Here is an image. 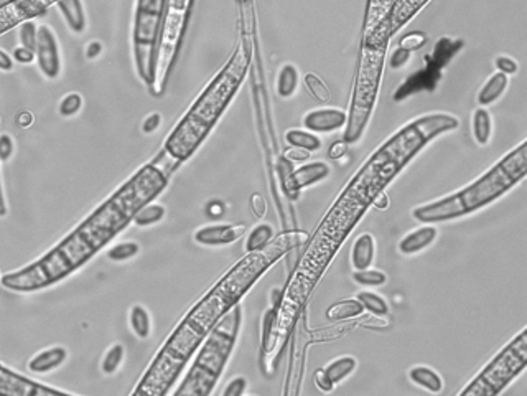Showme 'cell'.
Masks as SVG:
<instances>
[{
    "label": "cell",
    "mask_w": 527,
    "mask_h": 396,
    "mask_svg": "<svg viewBox=\"0 0 527 396\" xmlns=\"http://www.w3.org/2000/svg\"><path fill=\"white\" fill-rule=\"evenodd\" d=\"M37 35H38V27L33 20H25L20 23L18 30V38H20V47H25L35 52L37 48Z\"/></svg>",
    "instance_id": "35"
},
{
    "label": "cell",
    "mask_w": 527,
    "mask_h": 396,
    "mask_svg": "<svg viewBox=\"0 0 527 396\" xmlns=\"http://www.w3.org/2000/svg\"><path fill=\"white\" fill-rule=\"evenodd\" d=\"M160 124H162V114H158V112L148 114V116L143 119V122H142V132L143 134H153L158 127H160Z\"/></svg>",
    "instance_id": "45"
},
{
    "label": "cell",
    "mask_w": 527,
    "mask_h": 396,
    "mask_svg": "<svg viewBox=\"0 0 527 396\" xmlns=\"http://www.w3.org/2000/svg\"><path fill=\"white\" fill-rule=\"evenodd\" d=\"M348 114L341 109L336 107H323V109H313L303 116L302 122L303 127L310 132H335L340 131L346 126Z\"/></svg>",
    "instance_id": "12"
},
{
    "label": "cell",
    "mask_w": 527,
    "mask_h": 396,
    "mask_svg": "<svg viewBox=\"0 0 527 396\" xmlns=\"http://www.w3.org/2000/svg\"><path fill=\"white\" fill-rule=\"evenodd\" d=\"M285 142L290 147H300L308 152H316L321 148V139L307 129H288L285 132Z\"/></svg>",
    "instance_id": "26"
},
{
    "label": "cell",
    "mask_w": 527,
    "mask_h": 396,
    "mask_svg": "<svg viewBox=\"0 0 527 396\" xmlns=\"http://www.w3.org/2000/svg\"><path fill=\"white\" fill-rule=\"evenodd\" d=\"M356 299L361 302L362 309L371 312L372 315H387V312H389V305H387V302L382 299L381 296L374 294V292H369V291L360 292V294L356 296Z\"/></svg>",
    "instance_id": "31"
},
{
    "label": "cell",
    "mask_w": 527,
    "mask_h": 396,
    "mask_svg": "<svg viewBox=\"0 0 527 396\" xmlns=\"http://www.w3.org/2000/svg\"><path fill=\"white\" fill-rule=\"evenodd\" d=\"M303 83H305L308 93H310L318 103H330L331 89L328 88V84L323 81L316 73H307L305 76H303Z\"/></svg>",
    "instance_id": "30"
},
{
    "label": "cell",
    "mask_w": 527,
    "mask_h": 396,
    "mask_svg": "<svg viewBox=\"0 0 527 396\" xmlns=\"http://www.w3.org/2000/svg\"><path fill=\"white\" fill-rule=\"evenodd\" d=\"M357 361L355 356L351 355H343L338 356V359L331 360L325 368H323V373L326 375V378L331 381V383H340V381L346 380L353 371L356 370Z\"/></svg>",
    "instance_id": "23"
},
{
    "label": "cell",
    "mask_w": 527,
    "mask_h": 396,
    "mask_svg": "<svg viewBox=\"0 0 527 396\" xmlns=\"http://www.w3.org/2000/svg\"><path fill=\"white\" fill-rule=\"evenodd\" d=\"M307 240L303 231H283L266 248L247 252L236 262L180 320L175 330L168 335L165 344L157 351L155 359L148 365L146 373L134 390V395L163 396L182 375L191 356H195L203 340L215 329V325L239 304L259 277L271 269L283 255Z\"/></svg>",
    "instance_id": "2"
},
{
    "label": "cell",
    "mask_w": 527,
    "mask_h": 396,
    "mask_svg": "<svg viewBox=\"0 0 527 396\" xmlns=\"http://www.w3.org/2000/svg\"><path fill=\"white\" fill-rule=\"evenodd\" d=\"M371 206L376 208V210H386V208H389V197H387L386 190L381 192L379 195L371 202Z\"/></svg>",
    "instance_id": "49"
},
{
    "label": "cell",
    "mask_w": 527,
    "mask_h": 396,
    "mask_svg": "<svg viewBox=\"0 0 527 396\" xmlns=\"http://www.w3.org/2000/svg\"><path fill=\"white\" fill-rule=\"evenodd\" d=\"M396 0H369L366 10L365 20V33L369 35L382 25L391 23V12L394 7Z\"/></svg>",
    "instance_id": "17"
},
{
    "label": "cell",
    "mask_w": 527,
    "mask_h": 396,
    "mask_svg": "<svg viewBox=\"0 0 527 396\" xmlns=\"http://www.w3.org/2000/svg\"><path fill=\"white\" fill-rule=\"evenodd\" d=\"M495 64H496V68H498V71L508 74V76L519 71V63L511 57H506V54H501V57L496 58Z\"/></svg>",
    "instance_id": "39"
},
{
    "label": "cell",
    "mask_w": 527,
    "mask_h": 396,
    "mask_svg": "<svg viewBox=\"0 0 527 396\" xmlns=\"http://www.w3.org/2000/svg\"><path fill=\"white\" fill-rule=\"evenodd\" d=\"M13 139L8 134H0V162H7L13 156Z\"/></svg>",
    "instance_id": "41"
},
{
    "label": "cell",
    "mask_w": 527,
    "mask_h": 396,
    "mask_svg": "<svg viewBox=\"0 0 527 396\" xmlns=\"http://www.w3.org/2000/svg\"><path fill=\"white\" fill-rule=\"evenodd\" d=\"M138 251H141V246H138L137 243L124 241L119 243L116 246H112L111 250L107 251V257L114 262H124L132 260L134 256H137Z\"/></svg>",
    "instance_id": "33"
},
{
    "label": "cell",
    "mask_w": 527,
    "mask_h": 396,
    "mask_svg": "<svg viewBox=\"0 0 527 396\" xmlns=\"http://www.w3.org/2000/svg\"><path fill=\"white\" fill-rule=\"evenodd\" d=\"M362 312H365V309H362L361 302L357 299H343L328 307L325 317L330 322H341L353 319V317H360Z\"/></svg>",
    "instance_id": "24"
},
{
    "label": "cell",
    "mask_w": 527,
    "mask_h": 396,
    "mask_svg": "<svg viewBox=\"0 0 527 396\" xmlns=\"http://www.w3.org/2000/svg\"><path fill=\"white\" fill-rule=\"evenodd\" d=\"M172 163L180 162L163 151L155 161L138 168L57 246L37 261L0 277L4 289L27 294L47 289L71 276L126 230L143 205L165 190Z\"/></svg>",
    "instance_id": "1"
},
{
    "label": "cell",
    "mask_w": 527,
    "mask_h": 396,
    "mask_svg": "<svg viewBox=\"0 0 527 396\" xmlns=\"http://www.w3.org/2000/svg\"><path fill=\"white\" fill-rule=\"evenodd\" d=\"M430 0H396L394 7L391 12V32H396L404 27V25L419 13L420 8H424Z\"/></svg>",
    "instance_id": "18"
},
{
    "label": "cell",
    "mask_w": 527,
    "mask_h": 396,
    "mask_svg": "<svg viewBox=\"0 0 527 396\" xmlns=\"http://www.w3.org/2000/svg\"><path fill=\"white\" fill-rule=\"evenodd\" d=\"M283 157L287 158V161H290L292 163L293 162H307L308 158L312 157V152L305 151V148H300V147H288L285 152H283Z\"/></svg>",
    "instance_id": "43"
},
{
    "label": "cell",
    "mask_w": 527,
    "mask_h": 396,
    "mask_svg": "<svg viewBox=\"0 0 527 396\" xmlns=\"http://www.w3.org/2000/svg\"><path fill=\"white\" fill-rule=\"evenodd\" d=\"M68 359V351L64 346H52L40 351L28 361V370L32 373H48V371L57 370L58 366H61Z\"/></svg>",
    "instance_id": "15"
},
{
    "label": "cell",
    "mask_w": 527,
    "mask_h": 396,
    "mask_svg": "<svg viewBox=\"0 0 527 396\" xmlns=\"http://www.w3.org/2000/svg\"><path fill=\"white\" fill-rule=\"evenodd\" d=\"M313 381H315L316 388H320L323 393H330V391L335 388V383H331V381L326 378V375L323 373V368L316 370V373L313 375Z\"/></svg>",
    "instance_id": "46"
},
{
    "label": "cell",
    "mask_w": 527,
    "mask_h": 396,
    "mask_svg": "<svg viewBox=\"0 0 527 396\" xmlns=\"http://www.w3.org/2000/svg\"><path fill=\"white\" fill-rule=\"evenodd\" d=\"M13 69V58L7 52L0 48V71H12Z\"/></svg>",
    "instance_id": "50"
},
{
    "label": "cell",
    "mask_w": 527,
    "mask_h": 396,
    "mask_svg": "<svg viewBox=\"0 0 527 396\" xmlns=\"http://www.w3.org/2000/svg\"><path fill=\"white\" fill-rule=\"evenodd\" d=\"M247 230L246 223H232V225H211L200 228L195 233V241L203 246H225L239 240Z\"/></svg>",
    "instance_id": "13"
},
{
    "label": "cell",
    "mask_w": 527,
    "mask_h": 396,
    "mask_svg": "<svg viewBox=\"0 0 527 396\" xmlns=\"http://www.w3.org/2000/svg\"><path fill=\"white\" fill-rule=\"evenodd\" d=\"M273 236H276V231H273L272 225H268V223H261V225L252 228L249 236L246 238V252L262 250V248H266L273 240Z\"/></svg>",
    "instance_id": "27"
},
{
    "label": "cell",
    "mask_w": 527,
    "mask_h": 396,
    "mask_svg": "<svg viewBox=\"0 0 527 396\" xmlns=\"http://www.w3.org/2000/svg\"><path fill=\"white\" fill-rule=\"evenodd\" d=\"M251 58V45L247 40H242L221 71L203 89L185 116L168 134L163 144V151L168 156L182 163L196 152L244 83Z\"/></svg>",
    "instance_id": "4"
},
{
    "label": "cell",
    "mask_w": 527,
    "mask_h": 396,
    "mask_svg": "<svg viewBox=\"0 0 527 396\" xmlns=\"http://www.w3.org/2000/svg\"><path fill=\"white\" fill-rule=\"evenodd\" d=\"M20 117H23V121H22V119H20V121H17L18 126L27 127V126H30V124H32V114L22 112V114H20Z\"/></svg>",
    "instance_id": "52"
},
{
    "label": "cell",
    "mask_w": 527,
    "mask_h": 396,
    "mask_svg": "<svg viewBox=\"0 0 527 396\" xmlns=\"http://www.w3.org/2000/svg\"><path fill=\"white\" fill-rule=\"evenodd\" d=\"M247 380L244 376H235L230 383L226 385V388L223 390V396H241L246 393Z\"/></svg>",
    "instance_id": "38"
},
{
    "label": "cell",
    "mask_w": 527,
    "mask_h": 396,
    "mask_svg": "<svg viewBox=\"0 0 527 396\" xmlns=\"http://www.w3.org/2000/svg\"><path fill=\"white\" fill-rule=\"evenodd\" d=\"M124 354H126L124 345L114 344L111 349L106 351V355H104V359H102V363H101L102 373L104 375L116 373V371L119 370V366H121V363L124 361Z\"/></svg>",
    "instance_id": "32"
},
{
    "label": "cell",
    "mask_w": 527,
    "mask_h": 396,
    "mask_svg": "<svg viewBox=\"0 0 527 396\" xmlns=\"http://www.w3.org/2000/svg\"><path fill=\"white\" fill-rule=\"evenodd\" d=\"M387 47H389V42H361L360 63H357L350 112H346L348 119L345 126V136H343L348 144H355L360 141L366 131L367 122H369L372 109L376 106L377 94H379Z\"/></svg>",
    "instance_id": "7"
},
{
    "label": "cell",
    "mask_w": 527,
    "mask_h": 396,
    "mask_svg": "<svg viewBox=\"0 0 527 396\" xmlns=\"http://www.w3.org/2000/svg\"><path fill=\"white\" fill-rule=\"evenodd\" d=\"M101 53H102V43L101 42H97V40H93V42L88 43V47H86V58L88 59L97 58Z\"/></svg>",
    "instance_id": "48"
},
{
    "label": "cell",
    "mask_w": 527,
    "mask_h": 396,
    "mask_svg": "<svg viewBox=\"0 0 527 396\" xmlns=\"http://www.w3.org/2000/svg\"><path fill=\"white\" fill-rule=\"evenodd\" d=\"M298 81H300V74H298V69L295 64L287 63L283 64L280 68V71L277 74V94L280 98H292L293 94L297 93L298 88Z\"/></svg>",
    "instance_id": "25"
},
{
    "label": "cell",
    "mask_w": 527,
    "mask_h": 396,
    "mask_svg": "<svg viewBox=\"0 0 527 396\" xmlns=\"http://www.w3.org/2000/svg\"><path fill=\"white\" fill-rule=\"evenodd\" d=\"M376 256V241L371 233H362L356 238L351 251V264L355 271L367 269L374 262Z\"/></svg>",
    "instance_id": "16"
},
{
    "label": "cell",
    "mask_w": 527,
    "mask_h": 396,
    "mask_svg": "<svg viewBox=\"0 0 527 396\" xmlns=\"http://www.w3.org/2000/svg\"><path fill=\"white\" fill-rule=\"evenodd\" d=\"M249 205L256 218H262L264 215H266L267 203H266V198H264L261 193H252L249 198Z\"/></svg>",
    "instance_id": "42"
},
{
    "label": "cell",
    "mask_w": 527,
    "mask_h": 396,
    "mask_svg": "<svg viewBox=\"0 0 527 396\" xmlns=\"http://www.w3.org/2000/svg\"><path fill=\"white\" fill-rule=\"evenodd\" d=\"M409 378L412 383L427 390L429 393L437 395L442 393V390H444V380H442V376L437 373L435 370H432L430 366H414V368L409 370Z\"/></svg>",
    "instance_id": "21"
},
{
    "label": "cell",
    "mask_w": 527,
    "mask_h": 396,
    "mask_svg": "<svg viewBox=\"0 0 527 396\" xmlns=\"http://www.w3.org/2000/svg\"><path fill=\"white\" fill-rule=\"evenodd\" d=\"M57 5L64 22L74 33H83L86 30V15L81 0H58Z\"/></svg>",
    "instance_id": "20"
},
{
    "label": "cell",
    "mask_w": 527,
    "mask_h": 396,
    "mask_svg": "<svg viewBox=\"0 0 527 396\" xmlns=\"http://www.w3.org/2000/svg\"><path fill=\"white\" fill-rule=\"evenodd\" d=\"M163 216H165V206L150 202V203H147V205H143L141 210L134 215L132 223L141 228L152 226V225H155V223L162 221Z\"/></svg>",
    "instance_id": "28"
},
{
    "label": "cell",
    "mask_w": 527,
    "mask_h": 396,
    "mask_svg": "<svg viewBox=\"0 0 527 396\" xmlns=\"http://www.w3.org/2000/svg\"><path fill=\"white\" fill-rule=\"evenodd\" d=\"M527 173V141L506 153L473 183L440 200L414 208L412 216L424 225L451 221L488 206L524 180Z\"/></svg>",
    "instance_id": "5"
},
{
    "label": "cell",
    "mask_w": 527,
    "mask_h": 396,
    "mask_svg": "<svg viewBox=\"0 0 527 396\" xmlns=\"http://www.w3.org/2000/svg\"><path fill=\"white\" fill-rule=\"evenodd\" d=\"M425 43H427V35L422 33V32H417V30H415V32H410V33L404 35V37L399 40V45H397V47H401V48L407 50V52L414 53V52H417V50H420L422 47H424Z\"/></svg>",
    "instance_id": "37"
},
{
    "label": "cell",
    "mask_w": 527,
    "mask_h": 396,
    "mask_svg": "<svg viewBox=\"0 0 527 396\" xmlns=\"http://www.w3.org/2000/svg\"><path fill=\"white\" fill-rule=\"evenodd\" d=\"M471 132H473V139L478 146H488L491 136H493V117H491L488 109L478 107L473 112V119H471Z\"/></svg>",
    "instance_id": "22"
},
{
    "label": "cell",
    "mask_w": 527,
    "mask_h": 396,
    "mask_svg": "<svg viewBox=\"0 0 527 396\" xmlns=\"http://www.w3.org/2000/svg\"><path fill=\"white\" fill-rule=\"evenodd\" d=\"M458 126V119L446 112H434L414 119L367 158L348 183L345 192L369 208L371 202L386 190V187L427 144L442 134L455 131Z\"/></svg>",
    "instance_id": "3"
},
{
    "label": "cell",
    "mask_w": 527,
    "mask_h": 396,
    "mask_svg": "<svg viewBox=\"0 0 527 396\" xmlns=\"http://www.w3.org/2000/svg\"><path fill=\"white\" fill-rule=\"evenodd\" d=\"M83 107V96L79 93H69L61 99L58 111L63 117H73L81 111Z\"/></svg>",
    "instance_id": "36"
},
{
    "label": "cell",
    "mask_w": 527,
    "mask_h": 396,
    "mask_svg": "<svg viewBox=\"0 0 527 396\" xmlns=\"http://www.w3.org/2000/svg\"><path fill=\"white\" fill-rule=\"evenodd\" d=\"M5 215H7V202H5L2 178H0V216H5Z\"/></svg>",
    "instance_id": "51"
},
{
    "label": "cell",
    "mask_w": 527,
    "mask_h": 396,
    "mask_svg": "<svg viewBox=\"0 0 527 396\" xmlns=\"http://www.w3.org/2000/svg\"><path fill=\"white\" fill-rule=\"evenodd\" d=\"M129 322H131L132 332L138 337V339H148L152 330L150 314H148L142 305L137 304L132 307L131 315H129Z\"/></svg>",
    "instance_id": "29"
},
{
    "label": "cell",
    "mask_w": 527,
    "mask_h": 396,
    "mask_svg": "<svg viewBox=\"0 0 527 396\" xmlns=\"http://www.w3.org/2000/svg\"><path fill=\"white\" fill-rule=\"evenodd\" d=\"M35 58H37L38 68L48 79H57L61 73V58H59V48L57 42V35L48 25H40L37 35V48H35Z\"/></svg>",
    "instance_id": "11"
},
{
    "label": "cell",
    "mask_w": 527,
    "mask_h": 396,
    "mask_svg": "<svg viewBox=\"0 0 527 396\" xmlns=\"http://www.w3.org/2000/svg\"><path fill=\"white\" fill-rule=\"evenodd\" d=\"M508 84H509L508 74H504L501 71H496L491 74V76L488 78V81H486L483 84V88L480 89L478 98H476L478 99L480 106L485 107V106H491V104H495L506 93Z\"/></svg>",
    "instance_id": "19"
},
{
    "label": "cell",
    "mask_w": 527,
    "mask_h": 396,
    "mask_svg": "<svg viewBox=\"0 0 527 396\" xmlns=\"http://www.w3.org/2000/svg\"><path fill=\"white\" fill-rule=\"evenodd\" d=\"M242 324V307L236 304L218 322L203 344L175 396H208L220 381L235 350Z\"/></svg>",
    "instance_id": "6"
},
{
    "label": "cell",
    "mask_w": 527,
    "mask_h": 396,
    "mask_svg": "<svg viewBox=\"0 0 527 396\" xmlns=\"http://www.w3.org/2000/svg\"><path fill=\"white\" fill-rule=\"evenodd\" d=\"M13 59L20 64H30L35 59V52L25 47H18L13 50Z\"/></svg>",
    "instance_id": "47"
},
{
    "label": "cell",
    "mask_w": 527,
    "mask_h": 396,
    "mask_svg": "<svg viewBox=\"0 0 527 396\" xmlns=\"http://www.w3.org/2000/svg\"><path fill=\"white\" fill-rule=\"evenodd\" d=\"M165 5L167 0H137L132 33L134 59L138 76L148 86L153 83V66Z\"/></svg>",
    "instance_id": "9"
},
{
    "label": "cell",
    "mask_w": 527,
    "mask_h": 396,
    "mask_svg": "<svg viewBox=\"0 0 527 396\" xmlns=\"http://www.w3.org/2000/svg\"><path fill=\"white\" fill-rule=\"evenodd\" d=\"M348 147H350V144H348L345 139H341V141H335L330 146V148H328V157H330L331 161H340V158L346 156Z\"/></svg>",
    "instance_id": "44"
},
{
    "label": "cell",
    "mask_w": 527,
    "mask_h": 396,
    "mask_svg": "<svg viewBox=\"0 0 527 396\" xmlns=\"http://www.w3.org/2000/svg\"><path fill=\"white\" fill-rule=\"evenodd\" d=\"M0 277H2V276H0Z\"/></svg>",
    "instance_id": "53"
},
{
    "label": "cell",
    "mask_w": 527,
    "mask_h": 396,
    "mask_svg": "<svg viewBox=\"0 0 527 396\" xmlns=\"http://www.w3.org/2000/svg\"><path fill=\"white\" fill-rule=\"evenodd\" d=\"M437 235H439V231H437V228L434 225L417 228V230L407 233V235L402 238L399 243V251L402 255L407 256L417 255V252L427 250V248L435 241Z\"/></svg>",
    "instance_id": "14"
},
{
    "label": "cell",
    "mask_w": 527,
    "mask_h": 396,
    "mask_svg": "<svg viewBox=\"0 0 527 396\" xmlns=\"http://www.w3.org/2000/svg\"><path fill=\"white\" fill-rule=\"evenodd\" d=\"M353 279H355L357 284H361V286L377 287V286L386 284L387 276H386V272L367 267V269H360V271L353 272Z\"/></svg>",
    "instance_id": "34"
},
{
    "label": "cell",
    "mask_w": 527,
    "mask_h": 396,
    "mask_svg": "<svg viewBox=\"0 0 527 396\" xmlns=\"http://www.w3.org/2000/svg\"><path fill=\"white\" fill-rule=\"evenodd\" d=\"M412 57L410 52H407V50L397 47L394 52L391 53L389 57V66L394 68V69H399V68H404L407 63H409V59Z\"/></svg>",
    "instance_id": "40"
},
{
    "label": "cell",
    "mask_w": 527,
    "mask_h": 396,
    "mask_svg": "<svg viewBox=\"0 0 527 396\" xmlns=\"http://www.w3.org/2000/svg\"><path fill=\"white\" fill-rule=\"evenodd\" d=\"M461 47H463V42H461V40H454L446 37L440 38L439 43L435 45L434 52L425 58L424 68L412 74L410 78H407L405 81L401 84L399 89H397L394 94L396 101H402V99H405L407 96H412V94L422 91H434L437 81H439L442 76V69H444L445 64L458 53V50Z\"/></svg>",
    "instance_id": "10"
},
{
    "label": "cell",
    "mask_w": 527,
    "mask_h": 396,
    "mask_svg": "<svg viewBox=\"0 0 527 396\" xmlns=\"http://www.w3.org/2000/svg\"><path fill=\"white\" fill-rule=\"evenodd\" d=\"M527 366V332L523 329L460 391L463 396H496Z\"/></svg>",
    "instance_id": "8"
}]
</instances>
